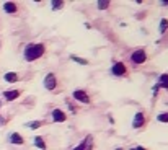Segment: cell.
I'll list each match as a JSON object with an SVG mask.
<instances>
[{"label":"cell","mask_w":168,"mask_h":150,"mask_svg":"<svg viewBox=\"0 0 168 150\" xmlns=\"http://www.w3.org/2000/svg\"><path fill=\"white\" fill-rule=\"evenodd\" d=\"M72 96L75 100H78L80 103H90V96L87 95V92H83V90H75V92L72 93Z\"/></svg>","instance_id":"cell-5"},{"label":"cell","mask_w":168,"mask_h":150,"mask_svg":"<svg viewBox=\"0 0 168 150\" xmlns=\"http://www.w3.org/2000/svg\"><path fill=\"white\" fill-rule=\"evenodd\" d=\"M41 124H43V123H39V121H38V123H30V124H28V127H31V129H38Z\"/></svg>","instance_id":"cell-20"},{"label":"cell","mask_w":168,"mask_h":150,"mask_svg":"<svg viewBox=\"0 0 168 150\" xmlns=\"http://www.w3.org/2000/svg\"><path fill=\"white\" fill-rule=\"evenodd\" d=\"M10 142H12V144H16V145H21L23 142H24V139L21 137V135L18 134V132H12V134H10V139H8Z\"/></svg>","instance_id":"cell-9"},{"label":"cell","mask_w":168,"mask_h":150,"mask_svg":"<svg viewBox=\"0 0 168 150\" xmlns=\"http://www.w3.org/2000/svg\"><path fill=\"white\" fill-rule=\"evenodd\" d=\"M3 10H5L7 13H16V10L18 8H16V5L13 2H7L5 5H3Z\"/></svg>","instance_id":"cell-14"},{"label":"cell","mask_w":168,"mask_h":150,"mask_svg":"<svg viewBox=\"0 0 168 150\" xmlns=\"http://www.w3.org/2000/svg\"><path fill=\"white\" fill-rule=\"evenodd\" d=\"M52 121L54 123H64V121H67V116H65V113L62 109H54L52 111Z\"/></svg>","instance_id":"cell-6"},{"label":"cell","mask_w":168,"mask_h":150,"mask_svg":"<svg viewBox=\"0 0 168 150\" xmlns=\"http://www.w3.org/2000/svg\"><path fill=\"white\" fill-rule=\"evenodd\" d=\"M157 86H162V88L168 90V74L160 75V78H158V85H157Z\"/></svg>","instance_id":"cell-13"},{"label":"cell","mask_w":168,"mask_h":150,"mask_svg":"<svg viewBox=\"0 0 168 150\" xmlns=\"http://www.w3.org/2000/svg\"><path fill=\"white\" fill-rule=\"evenodd\" d=\"M110 0H100L98 2V8L100 10H106V8H110Z\"/></svg>","instance_id":"cell-15"},{"label":"cell","mask_w":168,"mask_h":150,"mask_svg":"<svg viewBox=\"0 0 168 150\" xmlns=\"http://www.w3.org/2000/svg\"><path fill=\"white\" fill-rule=\"evenodd\" d=\"M163 3H165V5H168V0H167V2H163Z\"/></svg>","instance_id":"cell-22"},{"label":"cell","mask_w":168,"mask_h":150,"mask_svg":"<svg viewBox=\"0 0 168 150\" xmlns=\"http://www.w3.org/2000/svg\"><path fill=\"white\" fill-rule=\"evenodd\" d=\"M0 123H3V119H2V117H0Z\"/></svg>","instance_id":"cell-23"},{"label":"cell","mask_w":168,"mask_h":150,"mask_svg":"<svg viewBox=\"0 0 168 150\" xmlns=\"http://www.w3.org/2000/svg\"><path fill=\"white\" fill-rule=\"evenodd\" d=\"M44 86H46L47 90H54L56 86H57V78H56L54 74H47L44 77Z\"/></svg>","instance_id":"cell-4"},{"label":"cell","mask_w":168,"mask_h":150,"mask_svg":"<svg viewBox=\"0 0 168 150\" xmlns=\"http://www.w3.org/2000/svg\"><path fill=\"white\" fill-rule=\"evenodd\" d=\"M126 72H127V69H126V65L122 64V62H116V64H113V67H111V74L116 75V77L126 75Z\"/></svg>","instance_id":"cell-3"},{"label":"cell","mask_w":168,"mask_h":150,"mask_svg":"<svg viewBox=\"0 0 168 150\" xmlns=\"http://www.w3.org/2000/svg\"><path fill=\"white\" fill-rule=\"evenodd\" d=\"M3 78H5V82H8V83L18 82V75H16L15 72H7V74L3 75Z\"/></svg>","instance_id":"cell-11"},{"label":"cell","mask_w":168,"mask_h":150,"mask_svg":"<svg viewBox=\"0 0 168 150\" xmlns=\"http://www.w3.org/2000/svg\"><path fill=\"white\" fill-rule=\"evenodd\" d=\"M145 124V116L144 113H137L134 116V121H132V127L137 129V127H142V126Z\"/></svg>","instance_id":"cell-7"},{"label":"cell","mask_w":168,"mask_h":150,"mask_svg":"<svg viewBox=\"0 0 168 150\" xmlns=\"http://www.w3.org/2000/svg\"><path fill=\"white\" fill-rule=\"evenodd\" d=\"M20 95H21V93H20L18 90H10V92H5V93H3V96H5V100H7V101H13V100H16Z\"/></svg>","instance_id":"cell-10"},{"label":"cell","mask_w":168,"mask_h":150,"mask_svg":"<svg viewBox=\"0 0 168 150\" xmlns=\"http://www.w3.org/2000/svg\"><path fill=\"white\" fill-rule=\"evenodd\" d=\"M33 142H34V145H36L38 149H41V150H46V142H44V139L41 137V135H36Z\"/></svg>","instance_id":"cell-12"},{"label":"cell","mask_w":168,"mask_h":150,"mask_svg":"<svg viewBox=\"0 0 168 150\" xmlns=\"http://www.w3.org/2000/svg\"><path fill=\"white\" fill-rule=\"evenodd\" d=\"M70 59H72L73 62H77V64H82V65H87V64H88V61H85V59L78 57V55H70Z\"/></svg>","instance_id":"cell-17"},{"label":"cell","mask_w":168,"mask_h":150,"mask_svg":"<svg viewBox=\"0 0 168 150\" xmlns=\"http://www.w3.org/2000/svg\"><path fill=\"white\" fill-rule=\"evenodd\" d=\"M158 30H160V33H165V31L168 30V20L163 18L162 21H160V28H158Z\"/></svg>","instance_id":"cell-18"},{"label":"cell","mask_w":168,"mask_h":150,"mask_svg":"<svg viewBox=\"0 0 168 150\" xmlns=\"http://www.w3.org/2000/svg\"><path fill=\"white\" fill-rule=\"evenodd\" d=\"M131 61L134 62V64H144L147 61V52L144 49H135L131 54Z\"/></svg>","instance_id":"cell-2"},{"label":"cell","mask_w":168,"mask_h":150,"mask_svg":"<svg viewBox=\"0 0 168 150\" xmlns=\"http://www.w3.org/2000/svg\"><path fill=\"white\" fill-rule=\"evenodd\" d=\"M131 150H145V149L144 147H132Z\"/></svg>","instance_id":"cell-21"},{"label":"cell","mask_w":168,"mask_h":150,"mask_svg":"<svg viewBox=\"0 0 168 150\" xmlns=\"http://www.w3.org/2000/svg\"><path fill=\"white\" fill-rule=\"evenodd\" d=\"M92 147H93L92 145V137H88V139H85L80 145L73 147V150H92Z\"/></svg>","instance_id":"cell-8"},{"label":"cell","mask_w":168,"mask_h":150,"mask_svg":"<svg viewBox=\"0 0 168 150\" xmlns=\"http://www.w3.org/2000/svg\"><path fill=\"white\" fill-rule=\"evenodd\" d=\"M157 121H160V123H167L168 124V113H162L157 116Z\"/></svg>","instance_id":"cell-19"},{"label":"cell","mask_w":168,"mask_h":150,"mask_svg":"<svg viewBox=\"0 0 168 150\" xmlns=\"http://www.w3.org/2000/svg\"><path fill=\"white\" fill-rule=\"evenodd\" d=\"M44 51H46V47H44V44H41V43L28 44V46L24 47V61L26 62H33V61H36V59L43 57Z\"/></svg>","instance_id":"cell-1"},{"label":"cell","mask_w":168,"mask_h":150,"mask_svg":"<svg viewBox=\"0 0 168 150\" xmlns=\"http://www.w3.org/2000/svg\"><path fill=\"white\" fill-rule=\"evenodd\" d=\"M52 10H59V8H62V7H64V2H62V0H52Z\"/></svg>","instance_id":"cell-16"}]
</instances>
